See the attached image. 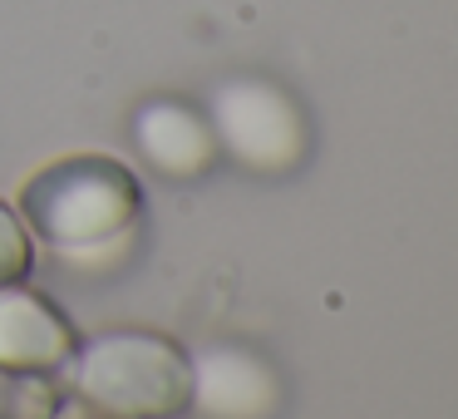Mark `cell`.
I'll use <instances>...</instances> for the list:
<instances>
[{
  "instance_id": "6",
  "label": "cell",
  "mask_w": 458,
  "mask_h": 419,
  "mask_svg": "<svg viewBox=\"0 0 458 419\" xmlns=\"http://www.w3.org/2000/svg\"><path fill=\"white\" fill-rule=\"evenodd\" d=\"M133 149L153 173L173 183H192L212 168L217 139H212L208 114L188 109L178 99H153L133 114Z\"/></svg>"
},
{
  "instance_id": "2",
  "label": "cell",
  "mask_w": 458,
  "mask_h": 419,
  "mask_svg": "<svg viewBox=\"0 0 458 419\" xmlns=\"http://www.w3.org/2000/svg\"><path fill=\"white\" fill-rule=\"evenodd\" d=\"M188 355L168 336L104 330L74 355V385L104 419H173L188 409Z\"/></svg>"
},
{
  "instance_id": "7",
  "label": "cell",
  "mask_w": 458,
  "mask_h": 419,
  "mask_svg": "<svg viewBox=\"0 0 458 419\" xmlns=\"http://www.w3.org/2000/svg\"><path fill=\"white\" fill-rule=\"evenodd\" d=\"M30 232H25V222L15 218L5 202H0V286H11V281H25V271H30Z\"/></svg>"
},
{
  "instance_id": "3",
  "label": "cell",
  "mask_w": 458,
  "mask_h": 419,
  "mask_svg": "<svg viewBox=\"0 0 458 419\" xmlns=\"http://www.w3.org/2000/svg\"><path fill=\"white\" fill-rule=\"evenodd\" d=\"M208 124L212 139H217V153H227L232 163H242L247 173H261V178H281V173L301 168L310 149L301 104L281 84L257 80V74L217 84L208 99Z\"/></svg>"
},
{
  "instance_id": "5",
  "label": "cell",
  "mask_w": 458,
  "mask_h": 419,
  "mask_svg": "<svg viewBox=\"0 0 458 419\" xmlns=\"http://www.w3.org/2000/svg\"><path fill=\"white\" fill-rule=\"evenodd\" d=\"M74 355V330L21 281L0 286V375H50Z\"/></svg>"
},
{
  "instance_id": "4",
  "label": "cell",
  "mask_w": 458,
  "mask_h": 419,
  "mask_svg": "<svg viewBox=\"0 0 458 419\" xmlns=\"http://www.w3.org/2000/svg\"><path fill=\"white\" fill-rule=\"evenodd\" d=\"M188 409L202 419H276L281 389L276 370L247 346H208L188 355Z\"/></svg>"
},
{
  "instance_id": "1",
  "label": "cell",
  "mask_w": 458,
  "mask_h": 419,
  "mask_svg": "<svg viewBox=\"0 0 458 419\" xmlns=\"http://www.w3.org/2000/svg\"><path fill=\"white\" fill-rule=\"evenodd\" d=\"M25 222L64 267H109L133 247L143 192L119 158H60L35 173L21 198Z\"/></svg>"
}]
</instances>
